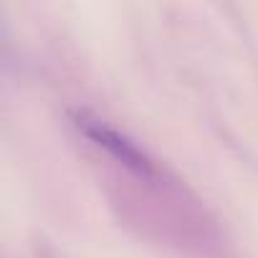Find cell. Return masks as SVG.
I'll list each match as a JSON object with an SVG mask.
<instances>
[{
  "label": "cell",
  "mask_w": 258,
  "mask_h": 258,
  "mask_svg": "<svg viewBox=\"0 0 258 258\" xmlns=\"http://www.w3.org/2000/svg\"><path fill=\"white\" fill-rule=\"evenodd\" d=\"M74 126L79 129V135H84L91 145H96L109 157H114L121 167L132 170L135 175H142V177H157L155 162L135 142H129L121 132H116L114 126H109L104 119H99L89 111H76L74 114Z\"/></svg>",
  "instance_id": "obj_1"
}]
</instances>
